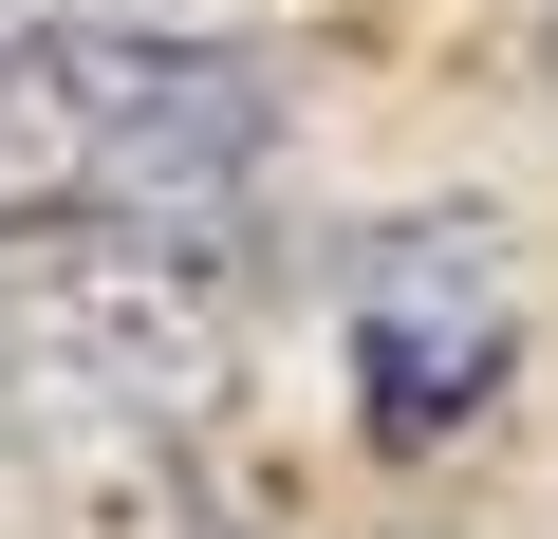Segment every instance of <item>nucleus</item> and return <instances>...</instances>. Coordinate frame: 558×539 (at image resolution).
I'll return each instance as SVG.
<instances>
[{
  "mask_svg": "<svg viewBox=\"0 0 558 539\" xmlns=\"http://www.w3.org/2000/svg\"><path fill=\"white\" fill-rule=\"evenodd\" d=\"M279 94L205 38H0V242L20 223H205Z\"/></svg>",
  "mask_w": 558,
  "mask_h": 539,
  "instance_id": "1",
  "label": "nucleus"
},
{
  "mask_svg": "<svg viewBox=\"0 0 558 539\" xmlns=\"http://www.w3.org/2000/svg\"><path fill=\"white\" fill-rule=\"evenodd\" d=\"M336 354H354V428L373 446H447L465 409H502V372H521V260H502V223H391L373 260H354V298H336Z\"/></svg>",
  "mask_w": 558,
  "mask_h": 539,
  "instance_id": "2",
  "label": "nucleus"
},
{
  "mask_svg": "<svg viewBox=\"0 0 558 539\" xmlns=\"http://www.w3.org/2000/svg\"><path fill=\"white\" fill-rule=\"evenodd\" d=\"M223 335H242L223 223H94L38 280V354L75 391H112V409H205L223 391Z\"/></svg>",
  "mask_w": 558,
  "mask_h": 539,
  "instance_id": "3",
  "label": "nucleus"
},
{
  "mask_svg": "<svg viewBox=\"0 0 558 539\" xmlns=\"http://www.w3.org/2000/svg\"><path fill=\"white\" fill-rule=\"evenodd\" d=\"M131 38H186V20H242V0H112Z\"/></svg>",
  "mask_w": 558,
  "mask_h": 539,
  "instance_id": "4",
  "label": "nucleus"
},
{
  "mask_svg": "<svg viewBox=\"0 0 558 539\" xmlns=\"http://www.w3.org/2000/svg\"><path fill=\"white\" fill-rule=\"evenodd\" d=\"M539 75H558V38H539Z\"/></svg>",
  "mask_w": 558,
  "mask_h": 539,
  "instance_id": "5",
  "label": "nucleus"
}]
</instances>
